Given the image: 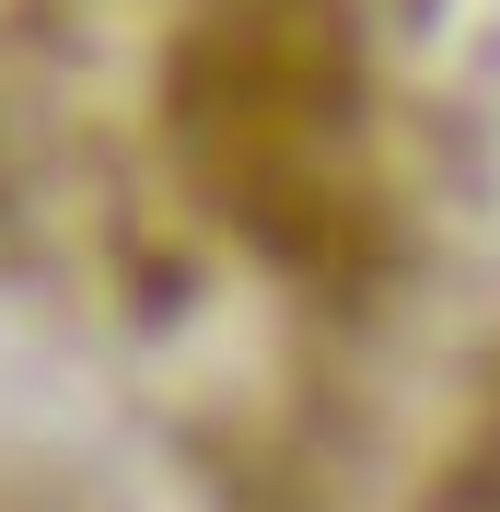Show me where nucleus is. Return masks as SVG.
Returning a JSON list of instances; mask_svg holds the SVG:
<instances>
[{
	"label": "nucleus",
	"mask_w": 500,
	"mask_h": 512,
	"mask_svg": "<svg viewBox=\"0 0 500 512\" xmlns=\"http://www.w3.org/2000/svg\"><path fill=\"white\" fill-rule=\"evenodd\" d=\"M105 140V233L152 280L349 315L396 268V94L373 0H0Z\"/></svg>",
	"instance_id": "1"
},
{
	"label": "nucleus",
	"mask_w": 500,
	"mask_h": 512,
	"mask_svg": "<svg viewBox=\"0 0 500 512\" xmlns=\"http://www.w3.org/2000/svg\"><path fill=\"white\" fill-rule=\"evenodd\" d=\"M419 512H500V373L454 408L431 478H419Z\"/></svg>",
	"instance_id": "2"
}]
</instances>
